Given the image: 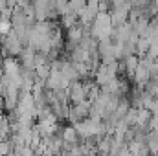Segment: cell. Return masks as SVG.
<instances>
[{
	"instance_id": "obj_1",
	"label": "cell",
	"mask_w": 158,
	"mask_h": 156,
	"mask_svg": "<svg viewBox=\"0 0 158 156\" xmlns=\"http://www.w3.org/2000/svg\"><path fill=\"white\" fill-rule=\"evenodd\" d=\"M24 42L15 33H9L6 37H0V53L2 57H19L24 50Z\"/></svg>"
},
{
	"instance_id": "obj_5",
	"label": "cell",
	"mask_w": 158,
	"mask_h": 156,
	"mask_svg": "<svg viewBox=\"0 0 158 156\" xmlns=\"http://www.w3.org/2000/svg\"><path fill=\"white\" fill-rule=\"evenodd\" d=\"M35 55H37V50L26 46V48L22 50V53L19 55V61H20V64H22L24 68H31V70H35Z\"/></svg>"
},
{
	"instance_id": "obj_2",
	"label": "cell",
	"mask_w": 158,
	"mask_h": 156,
	"mask_svg": "<svg viewBox=\"0 0 158 156\" xmlns=\"http://www.w3.org/2000/svg\"><path fill=\"white\" fill-rule=\"evenodd\" d=\"M90 114V99H85L83 103H76V105H70V112H68V121L74 125L81 119Z\"/></svg>"
},
{
	"instance_id": "obj_4",
	"label": "cell",
	"mask_w": 158,
	"mask_h": 156,
	"mask_svg": "<svg viewBox=\"0 0 158 156\" xmlns=\"http://www.w3.org/2000/svg\"><path fill=\"white\" fill-rule=\"evenodd\" d=\"M61 136H63V142H64V151H68L72 145H77L79 143V132L77 129L70 123V125H66V127H61ZM63 151V153H64Z\"/></svg>"
},
{
	"instance_id": "obj_6",
	"label": "cell",
	"mask_w": 158,
	"mask_h": 156,
	"mask_svg": "<svg viewBox=\"0 0 158 156\" xmlns=\"http://www.w3.org/2000/svg\"><path fill=\"white\" fill-rule=\"evenodd\" d=\"M86 2H88V0H70V2H68V9H66V11H68V13H72V15H77V17H79V13L86 7Z\"/></svg>"
},
{
	"instance_id": "obj_7",
	"label": "cell",
	"mask_w": 158,
	"mask_h": 156,
	"mask_svg": "<svg viewBox=\"0 0 158 156\" xmlns=\"http://www.w3.org/2000/svg\"><path fill=\"white\" fill-rule=\"evenodd\" d=\"M17 2V7H26V6H30V4H33V0H15Z\"/></svg>"
},
{
	"instance_id": "obj_3",
	"label": "cell",
	"mask_w": 158,
	"mask_h": 156,
	"mask_svg": "<svg viewBox=\"0 0 158 156\" xmlns=\"http://www.w3.org/2000/svg\"><path fill=\"white\" fill-rule=\"evenodd\" d=\"M86 97V90H85V84L81 83V79L77 81H72L70 86H68V101H72V105L76 103H83Z\"/></svg>"
}]
</instances>
